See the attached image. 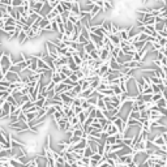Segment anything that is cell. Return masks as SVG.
Wrapping results in <instances>:
<instances>
[{
    "instance_id": "6da1fadb",
    "label": "cell",
    "mask_w": 167,
    "mask_h": 167,
    "mask_svg": "<svg viewBox=\"0 0 167 167\" xmlns=\"http://www.w3.org/2000/svg\"><path fill=\"white\" fill-rule=\"evenodd\" d=\"M13 59L12 55H8L7 52L1 54V58H0V67H13Z\"/></svg>"
},
{
    "instance_id": "7a4b0ae2",
    "label": "cell",
    "mask_w": 167,
    "mask_h": 167,
    "mask_svg": "<svg viewBox=\"0 0 167 167\" xmlns=\"http://www.w3.org/2000/svg\"><path fill=\"white\" fill-rule=\"evenodd\" d=\"M153 142V145L155 146V148H162L163 145H166V140H164V137H163V135H158V136H154L152 140H150Z\"/></svg>"
},
{
    "instance_id": "3957f363",
    "label": "cell",
    "mask_w": 167,
    "mask_h": 167,
    "mask_svg": "<svg viewBox=\"0 0 167 167\" xmlns=\"http://www.w3.org/2000/svg\"><path fill=\"white\" fill-rule=\"evenodd\" d=\"M110 120H111V123H114L115 125H116V127H118L119 129H120V132H121V131H123V124H124V119L121 118L120 115H116V116H112V118L110 119Z\"/></svg>"
},
{
    "instance_id": "277c9868",
    "label": "cell",
    "mask_w": 167,
    "mask_h": 167,
    "mask_svg": "<svg viewBox=\"0 0 167 167\" xmlns=\"http://www.w3.org/2000/svg\"><path fill=\"white\" fill-rule=\"evenodd\" d=\"M105 132H107V135H108V136H111V135H116L118 132H120V129H119V128L116 127V125H115L114 123H111V121H110V123H108V125H107V128H106V131H105Z\"/></svg>"
},
{
    "instance_id": "5b68a950",
    "label": "cell",
    "mask_w": 167,
    "mask_h": 167,
    "mask_svg": "<svg viewBox=\"0 0 167 167\" xmlns=\"http://www.w3.org/2000/svg\"><path fill=\"white\" fill-rule=\"evenodd\" d=\"M108 39H110V42H111V43L114 44L115 47L120 46L121 42H123V40L120 39V37H119L118 34H110V35H108Z\"/></svg>"
},
{
    "instance_id": "8992f818",
    "label": "cell",
    "mask_w": 167,
    "mask_h": 167,
    "mask_svg": "<svg viewBox=\"0 0 167 167\" xmlns=\"http://www.w3.org/2000/svg\"><path fill=\"white\" fill-rule=\"evenodd\" d=\"M99 12H103L102 8H101L99 5H97V4H95V7L93 8V11L90 12V16H89V20H90V21H93L94 19H97V16H98V13H99Z\"/></svg>"
},
{
    "instance_id": "52a82bcc",
    "label": "cell",
    "mask_w": 167,
    "mask_h": 167,
    "mask_svg": "<svg viewBox=\"0 0 167 167\" xmlns=\"http://www.w3.org/2000/svg\"><path fill=\"white\" fill-rule=\"evenodd\" d=\"M102 29L106 31V34L110 35L111 34V30H112V21H105L103 22Z\"/></svg>"
},
{
    "instance_id": "ba28073f",
    "label": "cell",
    "mask_w": 167,
    "mask_h": 167,
    "mask_svg": "<svg viewBox=\"0 0 167 167\" xmlns=\"http://www.w3.org/2000/svg\"><path fill=\"white\" fill-rule=\"evenodd\" d=\"M164 29H166V22L164 21H159L155 24V31H157V33H161Z\"/></svg>"
},
{
    "instance_id": "9c48e42d",
    "label": "cell",
    "mask_w": 167,
    "mask_h": 167,
    "mask_svg": "<svg viewBox=\"0 0 167 167\" xmlns=\"http://www.w3.org/2000/svg\"><path fill=\"white\" fill-rule=\"evenodd\" d=\"M133 44H135V47H136L137 51H141V50L148 44V42H146V40H137L136 43H133Z\"/></svg>"
},
{
    "instance_id": "30bf717a",
    "label": "cell",
    "mask_w": 167,
    "mask_h": 167,
    "mask_svg": "<svg viewBox=\"0 0 167 167\" xmlns=\"http://www.w3.org/2000/svg\"><path fill=\"white\" fill-rule=\"evenodd\" d=\"M153 64H154L155 67H157V68H162V67H163V63H162V60L157 59V58H155V59L153 60Z\"/></svg>"
},
{
    "instance_id": "8fae6325",
    "label": "cell",
    "mask_w": 167,
    "mask_h": 167,
    "mask_svg": "<svg viewBox=\"0 0 167 167\" xmlns=\"http://www.w3.org/2000/svg\"><path fill=\"white\" fill-rule=\"evenodd\" d=\"M11 5H13L15 8H17V7H20V5H24V1H22V0H13Z\"/></svg>"
},
{
    "instance_id": "7c38bea8",
    "label": "cell",
    "mask_w": 167,
    "mask_h": 167,
    "mask_svg": "<svg viewBox=\"0 0 167 167\" xmlns=\"http://www.w3.org/2000/svg\"><path fill=\"white\" fill-rule=\"evenodd\" d=\"M0 4H4V5H11L9 0H0Z\"/></svg>"
},
{
    "instance_id": "4fadbf2b",
    "label": "cell",
    "mask_w": 167,
    "mask_h": 167,
    "mask_svg": "<svg viewBox=\"0 0 167 167\" xmlns=\"http://www.w3.org/2000/svg\"><path fill=\"white\" fill-rule=\"evenodd\" d=\"M166 167H167V166H166Z\"/></svg>"
}]
</instances>
